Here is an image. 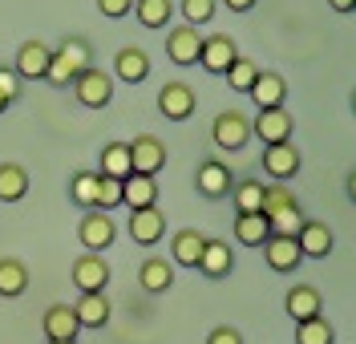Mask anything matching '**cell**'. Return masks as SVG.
<instances>
[{
	"instance_id": "cell-1",
	"label": "cell",
	"mask_w": 356,
	"mask_h": 344,
	"mask_svg": "<svg viewBox=\"0 0 356 344\" xmlns=\"http://www.w3.org/2000/svg\"><path fill=\"white\" fill-rule=\"evenodd\" d=\"M89 65H93V49H89V41H86V37H69L65 45L53 53L44 81H49V85H57V90H65V85L77 81V73L89 69Z\"/></svg>"
},
{
	"instance_id": "cell-2",
	"label": "cell",
	"mask_w": 356,
	"mask_h": 344,
	"mask_svg": "<svg viewBox=\"0 0 356 344\" xmlns=\"http://www.w3.org/2000/svg\"><path fill=\"white\" fill-rule=\"evenodd\" d=\"M73 97L86 106V110H102V106H110L113 101V73L106 69L89 65L77 73V81H73Z\"/></svg>"
},
{
	"instance_id": "cell-3",
	"label": "cell",
	"mask_w": 356,
	"mask_h": 344,
	"mask_svg": "<svg viewBox=\"0 0 356 344\" xmlns=\"http://www.w3.org/2000/svg\"><path fill=\"white\" fill-rule=\"evenodd\" d=\"M211 142H215L219 150L239 154L247 142H251V117L239 114V110H222V114L211 122Z\"/></svg>"
},
{
	"instance_id": "cell-4",
	"label": "cell",
	"mask_w": 356,
	"mask_h": 344,
	"mask_svg": "<svg viewBox=\"0 0 356 344\" xmlns=\"http://www.w3.org/2000/svg\"><path fill=\"white\" fill-rule=\"evenodd\" d=\"M77 239H81V247L86 252H106L118 243V223H113L110 211H89L86 219H81V227H77Z\"/></svg>"
},
{
	"instance_id": "cell-5",
	"label": "cell",
	"mask_w": 356,
	"mask_h": 344,
	"mask_svg": "<svg viewBox=\"0 0 356 344\" xmlns=\"http://www.w3.org/2000/svg\"><path fill=\"white\" fill-rule=\"evenodd\" d=\"M166 142L158 134H138L130 142V162H134V174H158L166 166Z\"/></svg>"
},
{
	"instance_id": "cell-6",
	"label": "cell",
	"mask_w": 356,
	"mask_h": 344,
	"mask_svg": "<svg viewBox=\"0 0 356 344\" xmlns=\"http://www.w3.org/2000/svg\"><path fill=\"white\" fill-rule=\"evenodd\" d=\"M195 90L186 85V81H166L162 90H158V114L170 117V122H186V117L195 114Z\"/></svg>"
},
{
	"instance_id": "cell-7",
	"label": "cell",
	"mask_w": 356,
	"mask_h": 344,
	"mask_svg": "<svg viewBox=\"0 0 356 344\" xmlns=\"http://www.w3.org/2000/svg\"><path fill=\"white\" fill-rule=\"evenodd\" d=\"M126 231H130V239L138 247H154L158 239L166 235V215H162L158 206H138V211H130Z\"/></svg>"
},
{
	"instance_id": "cell-8",
	"label": "cell",
	"mask_w": 356,
	"mask_h": 344,
	"mask_svg": "<svg viewBox=\"0 0 356 344\" xmlns=\"http://www.w3.org/2000/svg\"><path fill=\"white\" fill-rule=\"evenodd\" d=\"M296 243H300V252L304 259H328L336 252V235L328 223H320V219H304V227L296 231Z\"/></svg>"
},
{
	"instance_id": "cell-9",
	"label": "cell",
	"mask_w": 356,
	"mask_h": 344,
	"mask_svg": "<svg viewBox=\"0 0 356 344\" xmlns=\"http://www.w3.org/2000/svg\"><path fill=\"white\" fill-rule=\"evenodd\" d=\"M110 263H106V255L97 252H86L77 263H73V284H77V292H106L110 288Z\"/></svg>"
},
{
	"instance_id": "cell-10",
	"label": "cell",
	"mask_w": 356,
	"mask_h": 344,
	"mask_svg": "<svg viewBox=\"0 0 356 344\" xmlns=\"http://www.w3.org/2000/svg\"><path fill=\"white\" fill-rule=\"evenodd\" d=\"M199 53H202V37H199L195 24H178V28H170V37H166V57H170L178 69L199 65Z\"/></svg>"
},
{
	"instance_id": "cell-11",
	"label": "cell",
	"mask_w": 356,
	"mask_h": 344,
	"mask_svg": "<svg viewBox=\"0 0 356 344\" xmlns=\"http://www.w3.org/2000/svg\"><path fill=\"white\" fill-rule=\"evenodd\" d=\"M195 186H199V195H207V199H227V195L235 190V174H231V166H227V162L207 158V162H199Z\"/></svg>"
},
{
	"instance_id": "cell-12",
	"label": "cell",
	"mask_w": 356,
	"mask_h": 344,
	"mask_svg": "<svg viewBox=\"0 0 356 344\" xmlns=\"http://www.w3.org/2000/svg\"><path fill=\"white\" fill-rule=\"evenodd\" d=\"M300 150H296V142H271L264 146V170L275 179V183H288L300 174Z\"/></svg>"
},
{
	"instance_id": "cell-13",
	"label": "cell",
	"mask_w": 356,
	"mask_h": 344,
	"mask_svg": "<svg viewBox=\"0 0 356 344\" xmlns=\"http://www.w3.org/2000/svg\"><path fill=\"white\" fill-rule=\"evenodd\" d=\"M264 259L271 272L288 275V272H300V263H304V252H300V243H296V235H271L264 243Z\"/></svg>"
},
{
	"instance_id": "cell-14",
	"label": "cell",
	"mask_w": 356,
	"mask_h": 344,
	"mask_svg": "<svg viewBox=\"0 0 356 344\" xmlns=\"http://www.w3.org/2000/svg\"><path fill=\"white\" fill-rule=\"evenodd\" d=\"M291 130H296V117L284 106L280 110H259L255 122H251V134L259 138L264 146H271V142H291Z\"/></svg>"
},
{
	"instance_id": "cell-15",
	"label": "cell",
	"mask_w": 356,
	"mask_h": 344,
	"mask_svg": "<svg viewBox=\"0 0 356 344\" xmlns=\"http://www.w3.org/2000/svg\"><path fill=\"white\" fill-rule=\"evenodd\" d=\"M235 57H239V45H235L227 33H211V37H202L199 65L207 69V73H227V69L235 65Z\"/></svg>"
},
{
	"instance_id": "cell-16",
	"label": "cell",
	"mask_w": 356,
	"mask_h": 344,
	"mask_svg": "<svg viewBox=\"0 0 356 344\" xmlns=\"http://www.w3.org/2000/svg\"><path fill=\"white\" fill-rule=\"evenodd\" d=\"M247 97L255 101V110H280L284 101H288V81H284V73H271V69H259V77H255V85L247 90Z\"/></svg>"
},
{
	"instance_id": "cell-17",
	"label": "cell",
	"mask_w": 356,
	"mask_h": 344,
	"mask_svg": "<svg viewBox=\"0 0 356 344\" xmlns=\"http://www.w3.org/2000/svg\"><path fill=\"white\" fill-rule=\"evenodd\" d=\"M41 328H44L49 341H77V336H81V324H77L73 304H49Z\"/></svg>"
},
{
	"instance_id": "cell-18",
	"label": "cell",
	"mask_w": 356,
	"mask_h": 344,
	"mask_svg": "<svg viewBox=\"0 0 356 344\" xmlns=\"http://www.w3.org/2000/svg\"><path fill=\"white\" fill-rule=\"evenodd\" d=\"M49 61H53V49L33 37V41H24V45H21L17 65H13V69H17V77H21V81H37V77L49 73Z\"/></svg>"
},
{
	"instance_id": "cell-19",
	"label": "cell",
	"mask_w": 356,
	"mask_h": 344,
	"mask_svg": "<svg viewBox=\"0 0 356 344\" xmlns=\"http://www.w3.org/2000/svg\"><path fill=\"white\" fill-rule=\"evenodd\" d=\"M146 77H150V57H146V49H138V45L118 49V57H113V81L142 85Z\"/></svg>"
},
{
	"instance_id": "cell-20",
	"label": "cell",
	"mask_w": 356,
	"mask_h": 344,
	"mask_svg": "<svg viewBox=\"0 0 356 344\" xmlns=\"http://www.w3.org/2000/svg\"><path fill=\"white\" fill-rule=\"evenodd\" d=\"M202 247H207V235H202L199 227L175 231V239H170V263H175V268H199Z\"/></svg>"
},
{
	"instance_id": "cell-21",
	"label": "cell",
	"mask_w": 356,
	"mask_h": 344,
	"mask_svg": "<svg viewBox=\"0 0 356 344\" xmlns=\"http://www.w3.org/2000/svg\"><path fill=\"white\" fill-rule=\"evenodd\" d=\"M199 272L207 275V279H227V275L235 272V252H231L227 239H207L202 259H199Z\"/></svg>"
},
{
	"instance_id": "cell-22",
	"label": "cell",
	"mask_w": 356,
	"mask_h": 344,
	"mask_svg": "<svg viewBox=\"0 0 356 344\" xmlns=\"http://www.w3.org/2000/svg\"><path fill=\"white\" fill-rule=\"evenodd\" d=\"M138 284H142V292H150V296L170 292V288H175V263L162 259V255H150V259L138 268Z\"/></svg>"
},
{
	"instance_id": "cell-23",
	"label": "cell",
	"mask_w": 356,
	"mask_h": 344,
	"mask_svg": "<svg viewBox=\"0 0 356 344\" xmlns=\"http://www.w3.org/2000/svg\"><path fill=\"white\" fill-rule=\"evenodd\" d=\"M284 308H288V316L296 324L312 320V316H324V300H320V292L312 284H296L288 296H284Z\"/></svg>"
},
{
	"instance_id": "cell-24",
	"label": "cell",
	"mask_w": 356,
	"mask_h": 344,
	"mask_svg": "<svg viewBox=\"0 0 356 344\" xmlns=\"http://www.w3.org/2000/svg\"><path fill=\"white\" fill-rule=\"evenodd\" d=\"M73 312H77L81 328H106L113 308H110V300H106V292H81V300L73 304Z\"/></svg>"
},
{
	"instance_id": "cell-25",
	"label": "cell",
	"mask_w": 356,
	"mask_h": 344,
	"mask_svg": "<svg viewBox=\"0 0 356 344\" xmlns=\"http://www.w3.org/2000/svg\"><path fill=\"white\" fill-rule=\"evenodd\" d=\"M122 203L138 211V206H158V179L154 174H130L122 179Z\"/></svg>"
},
{
	"instance_id": "cell-26",
	"label": "cell",
	"mask_w": 356,
	"mask_h": 344,
	"mask_svg": "<svg viewBox=\"0 0 356 344\" xmlns=\"http://www.w3.org/2000/svg\"><path fill=\"white\" fill-rule=\"evenodd\" d=\"M235 239L243 243V247H264L267 239H271V223H267V215H239L235 211Z\"/></svg>"
},
{
	"instance_id": "cell-27",
	"label": "cell",
	"mask_w": 356,
	"mask_h": 344,
	"mask_svg": "<svg viewBox=\"0 0 356 344\" xmlns=\"http://www.w3.org/2000/svg\"><path fill=\"white\" fill-rule=\"evenodd\" d=\"M29 292V268L13 255H0V296L4 300H17Z\"/></svg>"
},
{
	"instance_id": "cell-28",
	"label": "cell",
	"mask_w": 356,
	"mask_h": 344,
	"mask_svg": "<svg viewBox=\"0 0 356 344\" xmlns=\"http://www.w3.org/2000/svg\"><path fill=\"white\" fill-rule=\"evenodd\" d=\"M29 195V170L21 162H0V203H21Z\"/></svg>"
},
{
	"instance_id": "cell-29",
	"label": "cell",
	"mask_w": 356,
	"mask_h": 344,
	"mask_svg": "<svg viewBox=\"0 0 356 344\" xmlns=\"http://www.w3.org/2000/svg\"><path fill=\"white\" fill-rule=\"evenodd\" d=\"M97 174H110V179H130L134 162H130V142H110L102 146V170Z\"/></svg>"
},
{
	"instance_id": "cell-30",
	"label": "cell",
	"mask_w": 356,
	"mask_h": 344,
	"mask_svg": "<svg viewBox=\"0 0 356 344\" xmlns=\"http://www.w3.org/2000/svg\"><path fill=\"white\" fill-rule=\"evenodd\" d=\"M134 17L142 28H166L175 17V0H134Z\"/></svg>"
},
{
	"instance_id": "cell-31",
	"label": "cell",
	"mask_w": 356,
	"mask_h": 344,
	"mask_svg": "<svg viewBox=\"0 0 356 344\" xmlns=\"http://www.w3.org/2000/svg\"><path fill=\"white\" fill-rule=\"evenodd\" d=\"M296 344H336V328L328 316H312L296 324Z\"/></svg>"
},
{
	"instance_id": "cell-32",
	"label": "cell",
	"mask_w": 356,
	"mask_h": 344,
	"mask_svg": "<svg viewBox=\"0 0 356 344\" xmlns=\"http://www.w3.org/2000/svg\"><path fill=\"white\" fill-rule=\"evenodd\" d=\"M235 211L239 215H255L264 206V183L259 179H235Z\"/></svg>"
},
{
	"instance_id": "cell-33",
	"label": "cell",
	"mask_w": 356,
	"mask_h": 344,
	"mask_svg": "<svg viewBox=\"0 0 356 344\" xmlns=\"http://www.w3.org/2000/svg\"><path fill=\"white\" fill-rule=\"evenodd\" d=\"M300 199H296V190H291L288 183H271L264 186V206H259V215H267V223L280 215V211H288V206H296Z\"/></svg>"
},
{
	"instance_id": "cell-34",
	"label": "cell",
	"mask_w": 356,
	"mask_h": 344,
	"mask_svg": "<svg viewBox=\"0 0 356 344\" xmlns=\"http://www.w3.org/2000/svg\"><path fill=\"white\" fill-rule=\"evenodd\" d=\"M97 170H77L73 179H69V195H73V203L77 206H97Z\"/></svg>"
},
{
	"instance_id": "cell-35",
	"label": "cell",
	"mask_w": 356,
	"mask_h": 344,
	"mask_svg": "<svg viewBox=\"0 0 356 344\" xmlns=\"http://www.w3.org/2000/svg\"><path fill=\"white\" fill-rule=\"evenodd\" d=\"M222 77H227V85H231L235 93H247L251 85H255V77H259V65L247 61V57H235V65L227 69Z\"/></svg>"
},
{
	"instance_id": "cell-36",
	"label": "cell",
	"mask_w": 356,
	"mask_h": 344,
	"mask_svg": "<svg viewBox=\"0 0 356 344\" xmlns=\"http://www.w3.org/2000/svg\"><path fill=\"white\" fill-rule=\"evenodd\" d=\"M178 13L186 17V24H195V28H199V24L215 21V0H182V4H178Z\"/></svg>"
},
{
	"instance_id": "cell-37",
	"label": "cell",
	"mask_w": 356,
	"mask_h": 344,
	"mask_svg": "<svg viewBox=\"0 0 356 344\" xmlns=\"http://www.w3.org/2000/svg\"><path fill=\"white\" fill-rule=\"evenodd\" d=\"M304 227V206L296 203L288 211H280L275 219H271V235H296V231Z\"/></svg>"
},
{
	"instance_id": "cell-38",
	"label": "cell",
	"mask_w": 356,
	"mask_h": 344,
	"mask_svg": "<svg viewBox=\"0 0 356 344\" xmlns=\"http://www.w3.org/2000/svg\"><path fill=\"white\" fill-rule=\"evenodd\" d=\"M97 206H102V211L122 206V179H110V174L97 179Z\"/></svg>"
},
{
	"instance_id": "cell-39",
	"label": "cell",
	"mask_w": 356,
	"mask_h": 344,
	"mask_svg": "<svg viewBox=\"0 0 356 344\" xmlns=\"http://www.w3.org/2000/svg\"><path fill=\"white\" fill-rule=\"evenodd\" d=\"M21 90H24V81L17 77V69H4V65H0V97L13 106V101L21 97Z\"/></svg>"
},
{
	"instance_id": "cell-40",
	"label": "cell",
	"mask_w": 356,
	"mask_h": 344,
	"mask_svg": "<svg viewBox=\"0 0 356 344\" xmlns=\"http://www.w3.org/2000/svg\"><path fill=\"white\" fill-rule=\"evenodd\" d=\"M207 344H243V332L231 328V324H215L211 336H207Z\"/></svg>"
},
{
	"instance_id": "cell-41",
	"label": "cell",
	"mask_w": 356,
	"mask_h": 344,
	"mask_svg": "<svg viewBox=\"0 0 356 344\" xmlns=\"http://www.w3.org/2000/svg\"><path fill=\"white\" fill-rule=\"evenodd\" d=\"M97 8H102V17L122 21V17H130L134 13V0H97Z\"/></svg>"
},
{
	"instance_id": "cell-42",
	"label": "cell",
	"mask_w": 356,
	"mask_h": 344,
	"mask_svg": "<svg viewBox=\"0 0 356 344\" xmlns=\"http://www.w3.org/2000/svg\"><path fill=\"white\" fill-rule=\"evenodd\" d=\"M222 4H227L231 13H251V8H255L259 0H222Z\"/></svg>"
},
{
	"instance_id": "cell-43",
	"label": "cell",
	"mask_w": 356,
	"mask_h": 344,
	"mask_svg": "<svg viewBox=\"0 0 356 344\" xmlns=\"http://www.w3.org/2000/svg\"><path fill=\"white\" fill-rule=\"evenodd\" d=\"M332 4V13H353L356 8V0H328Z\"/></svg>"
},
{
	"instance_id": "cell-44",
	"label": "cell",
	"mask_w": 356,
	"mask_h": 344,
	"mask_svg": "<svg viewBox=\"0 0 356 344\" xmlns=\"http://www.w3.org/2000/svg\"><path fill=\"white\" fill-rule=\"evenodd\" d=\"M348 199H353V203H356V170H353V174H348Z\"/></svg>"
},
{
	"instance_id": "cell-45",
	"label": "cell",
	"mask_w": 356,
	"mask_h": 344,
	"mask_svg": "<svg viewBox=\"0 0 356 344\" xmlns=\"http://www.w3.org/2000/svg\"><path fill=\"white\" fill-rule=\"evenodd\" d=\"M4 110H8V101H4V97H0V114H4Z\"/></svg>"
},
{
	"instance_id": "cell-46",
	"label": "cell",
	"mask_w": 356,
	"mask_h": 344,
	"mask_svg": "<svg viewBox=\"0 0 356 344\" xmlns=\"http://www.w3.org/2000/svg\"><path fill=\"white\" fill-rule=\"evenodd\" d=\"M49 344H77V341H49Z\"/></svg>"
},
{
	"instance_id": "cell-47",
	"label": "cell",
	"mask_w": 356,
	"mask_h": 344,
	"mask_svg": "<svg viewBox=\"0 0 356 344\" xmlns=\"http://www.w3.org/2000/svg\"><path fill=\"white\" fill-rule=\"evenodd\" d=\"M353 114H356V90H353Z\"/></svg>"
}]
</instances>
